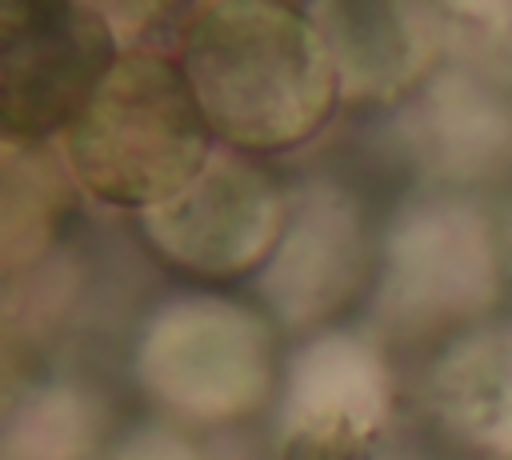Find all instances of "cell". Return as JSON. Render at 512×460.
<instances>
[{"mask_svg": "<svg viewBox=\"0 0 512 460\" xmlns=\"http://www.w3.org/2000/svg\"><path fill=\"white\" fill-rule=\"evenodd\" d=\"M356 228L348 216H332L320 200L284 228L280 248L268 260L264 288L284 316H312L328 308V292H344V276L356 256Z\"/></svg>", "mask_w": 512, "mask_h": 460, "instance_id": "10", "label": "cell"}, {"mask_svg": "<svg viewBox=\"0 0 512 460\" xmlns=\"http://www.w3.org/2000/svg\"><path fill=\"white\" fill-rule=\"evenodd\" d=\"M432 400L460 444L512 460V324H484L456 340L432 372Z\"/></svg>", "mask_w": 512, "mask_h": 460, "instance_id": "8", "label": "cell"}, {"mask_svg": "<svg viewBox=\"0 0 512 460\" xmlns=\"http://www.w3.org/2000/svg\"><path fill=\"white\" fill-rule=\"evenodd\" d=\"M312 20L332 48L344 96L392 100L420 76L432 52L420 12L400 4H320Z\"/></svg>", "mask_w": 512, "mask_h": 460, "instance_id": "7", "label": "cell"}, {"mask_svg": "<svg viewBox=\"0 0 512 460\" xmlns=\"http://www.w3.org/2000/svg\"><path fill=\"white\" fill-rule=\"evenodd\" d=\"M76 176L52 144H8L4 140V192H0V252L12 272L36 260L64 228L76 208Z\"/></svg>", "mask_w": 512, "mask_h": 460, "instance_id": "9", "label": "cell"}, {"mask_svg": "<svg viewBox=\"0 0 512 460\" xmlns=\"http://www.w3.org/2000/svg\"><path fill=\"white\" fill-rule=\"evenodd\" d=\"M112 460H196V456L168 436H144L136 444H124Z\"/></svg>", "mask_w": 512, "mask_h": 460, "instance_id": "11", "label": "cell"}, {"mask_svg": "<svg viewBox=\"0 0 512 460\" xmlns=\"http://www.w3.org/2000/svg\"><path fill=\"white\" fill-rule=\"evenodd\" d=\"M176 60L216 140L240 156L308 144L344 96L312 12L272 0L200 4L180 28Z\"/></svg>", "mask_w": 512, "mask_h": 460, "instance_id": "1", "label": "cell"}, {"mask_svg": "<svg viewBox=\"0 0 512 460\" xmlns=\"http://www.w3.org/2000/svg\"><path fill=\"white\" fill-rule=\"evenodd\" d=\"M216 144L176 52L136 44L64 132V160L100 204L144 216L176 200L208 168Z\"/></svg>", "mask_w": 512, "mask_h": 460, "instance_id": "2", "label": "cell"}, {"mask_svg": "<svg viewBox=\"0 0 512 460\" xmlns=\"http://www.w3.org/2000/svg\"><path fill=\"white\" fill-rule=\"evenodd\" d=\"M140 376L168 408L196 420L240 416L272 380L264 324L216 296H188L152 316L140 344Z\"/></svg>", "mask_w": 512, "mask_h": 460, "instance_id": "4", "label": "cell"}, {"mask_svg": "<svg viewBox=\"0 0 512 460\" xmlns=\"http://www.w3.org/2000/svg\"><path fill=\"white\" fill-rule=\"evenodd\" d=\"M140 228L168 264L228 280L272 260L288 228V200L256 156L224 148L176 200L144 212Z\"/></svg>", "mask_w": 512, "mask_h": 460, "instance_id": "5", "label": "cell"}, {"mask_svg": "<svg viewBox=\"0 0 512 460\" xmlns=\"http://www.w3.org/2000/svg\"><path fill=\"white\" fill-rule=\"evenodd\" d=\"M124 56L96 4L8 0L0 8V128L8 144H52Z\"/></svg>", "mask_w": 512, "mask_h": 460, "instance_id": "3", "label": "cell"}, {"mask_svg": "<svg viewBox=\"0 0 512 460\" xmlns=\"http://www.w3.org/2000/svg\"><path fill=\"white\" fill-rule=\"evenodd\" d=\"M388 412L392 380L380 352L352 332H328L292 360L280 460H376Z\"/></svg>", "mask_w": 512, "mask_h": 460, "instance_id": "6", "label": "cell"}]
</instances>
